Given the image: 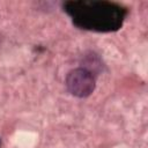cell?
Returning <instances> with one entry per match:
<instances>
[{
  "mask_svg": "<svg viewBox=\"0 0 148 148\" xmlns=\"http://www.w3.org/2000/svg\"><path fill=\"white\" fill-rule=\"evenodd\" d=\"M64 9L72 16L76 25L95 30L117 29L125 16V8L109 1H67Z\"/></svg>",
  "mask_w": 148,
  "mask_h": 148,
  "instance_id": "obj_1",
  "label": "cell"
},
{
  "mask_svg": "<svg viewBox=\"0 0 148 148\" xmlns=\"http://www.w3.org/2000/svg\"><path fill=\"white\" fill-rule=\"evenodd\" d=\"M66 87L73 96L88 97L95 90V77L87 68H75L67 74Z\"/></svg>",
  "mask_w": 148,
  "mask_h": 148,
  "instance_id": "obj_2",
  "label": "cell"
},
{
  "mask_svg": "<svg viewBox=\"0 0 148 148\" xmlns=\"http://www.w3.org/2000/svg\"><path fill=\"white\" fill-rule=\"evenodd\" d=\"M0 146H1V141H0Z\"/></svg>",
  "mask_w": 148,
  "mask_h": 148,
  "instance_id": "obj_3",
  "label": "cell"
}]
</instances>
